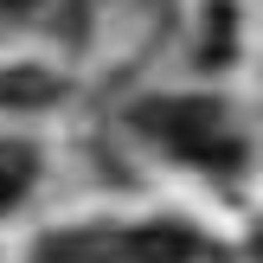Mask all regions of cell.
<instances>
[{
	"instance_id": "2",
	"label": "cell",
	"mask_w": 263,
	"mask_h": 263,
	"mask_svg": "<svg viewBox=\"0 0 263 263\" xmlns=\"http://www.w3.org/2000/svg\"><path fill=\"white\" fill-rule=\"evenodd\" d=\"M141 128L161 135L186 161H205V167H231L238 161V141H231L218 103H141Z\"/></svg>"
},
{
	"instance_id": "3",
	"label": "cell",
	"mask_w": 263,
	"mask_h": 263,
	"mask_svg": "<svg viewBox=\"0 0 263 263\" xmlns=\"http://www.w3.org/2000/svg\"><path fill=\"white\" fill-rule=\"evenodd\" d=\"M32 186V148H20V141H0V212H7L20 193Z\"/></svg>"
},
{
	"instance_id": "1",
	"label": "cell",
	"mask_w": 263,
	"mask_h": 263,
	"mask_svg": "<svg viewBox=\"0 0 263 263\" xmlns=\"http://www.w3.org/2000/svg\"><path fill=\"white\" fill-rule=\"evenodd\" d=\"M199 244L180 225H135V231H58L39 244V263H186Z\"/></svg>"
}]
</instances>
